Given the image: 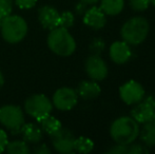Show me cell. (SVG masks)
I'll return each instance as SVG.
<instances>
[{
    "label": "cell",
    "mask_w": 155,
    "mask_h": 154,
    "mask_svg": "<svg viewBox=\"0 0 155 154\" xmlns=\"http://www.w3.org/2000/svg\"><path fill=\"white\" fill-rule=\"evenodd\" d=\"M139 129V123L132 116H121L112 123L110 135L115 144L129 145L138 137Z\"/></svg>",
    "instance_id": "obj_1"
},
{
    "label": "cell",
    "mask_w": 155,
    "mask_h": 154,
    "mask_svg": "<svg viewBox=\"0 0 155 154\" xmlns=\"http://www.w3.org/2000/svg\"><path fill=\"white\" fill-rule=\"evenodd\" d=\"M149 32V21L143 16H136L128 19L124 23L120 29V36L128 44L138 45L146 40Z\"/></svg>",
    "instance_id": "obj_2"
},
{
    "label": "cell",
    "mask_w": 155,
    "mask_h": 154,
    "mask_svg": "<svg viewBox=\"0 0 155 154\" xmlns=\"http://www.w3.org/2000/svg\"><path fill=\"white\" fill-rule=\"evenodd\" d=\"M48 45L50 50L56 55L67 57L75 52L76 42L69 30L61 27H57L51 30L48 36Z\"/></svg>",
    "instance_id": "obj_3"
},
{
    "label": "cell",
    "mask_w": 155,
    "mask_h": 154,
    "mask_svg": "<svg viewBox=\"0 0 155 154\" xmlns=\"http://www.w3.org/2000/svg\"><path fill=\"white\" fill-rule=\"evenodd\" d=\"M1 34L8 43H17L27 36L28 25L22 17L18 15H10L1 21Z\"/></svg>",
    "instance_id": "obj_4"
},
{
    "label": "cell",
    "mask_w": 155,
    "mask_h": 154,
    "mask_svg": "<svg viewBox=\"0 0 155 154\" xmlns=\"http://www.w3.org/2000/svg\"><path fill=\"white\" fill-rule=\"evenodd\" d=\"M25 109L30 116L40 121L43 117L51 114L53 105H52V101L45 95L35 94L30 96L25 100Z\"/></svg>",
    "instance_id": "obj_5"
},
{
    "label": "cell",
    "mask_w": 155,
    "mask_h": 154,
    "mask_svg": "<svg viewBox=\"0 0 155 154\" xmlns=\"http://www.w3.org/2000/svg\"><path fill=\"white\" fill-rule=\"evenodd\" d=\"M0 123L10 129L12 133H20L21 127L25 123L22 110L17 106L6 105L0 108Z\"/></svg>",
    "instance_id": "obj_6"
},
{
    "label": "cell",
    "mask_w": 155,
    "mask_h": 154,
    "mask_svg": "<svg viewBox=\"0 0 155 154\" xmlns=\"http://www.w3.org/2000/svg\"><path fill=\"white\" fill-rule=\"evenodd\" d=\"M155 113V95H149L139 103H135L131 110V116L138 123L153 120Z\"/></svg>",
    "instance_id": "obj_7"
},
{
    "label": "cell",
    "mask_w": 155,
    "mask_h": 154,
    "mask_svg": "<svg viewBox=\"0 0 155 154\" xmlns=\"http://www.w3.org/2000/svg\"><path fill=\"white\" fill-rule=\"evenodd\" d=\"M145 95V89L136 80H129L119 88L120 99L129 106H134L135 103L143 100Z\"/></svg>",
    "instance_id": "obj_8"
},
{
    "label": "cell",
    "mask_w": 155,
    "mask_h": 154,
    "mask_svg": "<svg viewBox=\"0 0 155 154\" xmlns=\"http://www.w3.org/2000/svg\"><path fill=\"white\" fill-rule=\"evenodd\" d=\"M77 92L71 88H67V87L58 89L53 95V105L61 111L72 110L77 105Z\"/></svg>",
    "instance_id": "obj_9"
},
{
    "label": "cell",
    "mask_w": 155,
    "mask_h": 154,
    "mask_svg": "<svg viewBox=\"0 0 155 154\" xmlns=\"http://www.w3.org/2000/svg\"><path fill=\"white\" fill-rule=\"evenodd\" d=\"M84 69L88 76L95 81H101L108 76V66L99 55L92 54L86 60Z\"/></svg>",
    "instance_id": "obj_10"
},
{
    "label": "cell",
    "mask_w": 155,
    "mask_h": 154,
    "mask_svg": "<svg viewBox=\"0 0 155 154\" xmlns=\"http://www.w3.org/2000/svg\"><path fill=\"white\" fill-rule=\"evenodd\" d=\"M51 140L57 152L69 154L74 151L75 137H74L73 133L69 129L61 127L55 134L51 135Z\"/></svg>",
    "instance_id": "obj_11"
},
{
    "label": "cell",
    "mask_w": 155,
    "mask_h": 154,
    "mask_svg": "<svg viewBox=\"0 0 155 154\" xmlns=\"http://www.w3.org/2000/svg\"><path fill=\"white\" fill-rule=\"evenodd\" d=\"M109 55L114 64H124L128 62L132 57V51H131L130 44H128L126 41H115L110 45Z\"/></svg>",
    "instance_id": "obj_12"
},
{
    "label": "cell",
    "mask_w": 155,
    "mask_h": 154,
    "mask_svg": "<svg viewBox=\"0 0 155 154\" xmlns=\"http://www.w3.org/2000/svg\"><path fill=\"white\" fill-rule=\"evenodd\" d=\"M59 18L58 11L51 5H45L38 11V20L45 29L53 30L59 27Z\"/></svg>",
    "instance_id": "obj_13"
},
{
    "label": "cell",
    "mask_w": 155,
    "mask_h": 154,
    "mask_svg": "<svg viewBox=\"0 0 155 154\" xmlns=\"http://www.w3.org/2000/svg\"><path fill=\"white\" fill-rule=\"evenodd\" d=\"M84 23L91 29L100 30L104 28L107 23L106 14L101 8L95 5L90 8H87L84 14Z\"/></svg>",
    "instance_id": "obj_14"
},
{
    "label": "cell",
    "mask_w": 155,
    "mask_h": 154,
    "mask_svg": "<svg viewBox=\"0 0 155 154\" xmlns=\"http://www.w3.org/2000/svg\"><path fill=\"white\" fill-rule=\"evenodd\" d=\"M76 92H77L78 96H80L82 99L90 100V99L97 98L99 96L101 93V89L95 80H84L78 84Z\"/></svg>",
    "instance_id": "obj_15"
},
{
    "label": "cell",
    "mask_w": 155,
    "mask_h": 154,
    "mask_svg": "<svg viewBox=\"0 0 155 154\" xmlns=\"http://www.w3.org/2000/svg\"><path fill=\"white\" fill-rule=\"evenodd\" d=\"M20 133L22 134L23 140L30 144H37L42 138V130L35 123H23Z\"/></svg>",
    "instance_id": "obj_16"
},
{
    "label": "cell",
    "mask_w": 155,
    "mask_h": 154,
    "mask_svg": "<svg viewBox=\"0 0 155 154\" xmlns=\"http://www.w3.org/2000/svg\"><path fill=\"white\" fill-rule=\"evenodd\" d=\"M140 140L147 148L155 147V123L153 120L143 123L141 129H139Z\"/></svg>",
    "instance_id": "obj_17"
},
{
    "label": "cell",
    "mask_w": 155,
    "mask_h": 154,
    "mask_svg": "<svg viewBox=\"0 0 155 154\" xmlns=\"http://www.w3.org/2000/svg\"><path fill=\"white\" fill-rule=\"evenodd\" d=\"M99 8L109 16H116L123 12L124 8V0H99Z\"/></svg>",
    "instance_id": "obj_18"
},
{
    "label": "cell",
    "mask_w": 155,
    "mask_h": 154,
    "mask_svg": "<svg viewBox=\"0 0 155 154\" xmlns=\"http://www.w3.org/2000/svg\"><path fill=\"white\" fill-rule=\"evenodd\" d=\"M39 123H40V125H41L40 128H41V130H42V132H45V133L49 134L50 136L55 134L56 132L62 127L61 123H60L56 117L51 116V115L43 117Z\"/></svg>",
    "instance_id": "obj_19"
},
{
    "label": "cell",
    "mask_w": 155,
    "mask_h": 154,
    "mask_svg": "<svg viewBox=\"0 0 155 154\" xmlns=\"http://www.w3.org/2000/svg\"><path fill=\"white\" fill-rule=\"evenodd\" d=\"M94 149V143L92 139L86 136H79L74 140V150L78 153L87 154L92 152Z\"/></svg>",
    "instance_id": "obj_20"
},
{
    "label": "cell",
    "mask_w": 155,
    "mask_h": 154,
    "mask_svg": "<svg viewBox=\"0 0 155 154\" xmlns=\"http://www.w3.org/2000/svg\"><path fill=\"white\" fill-rule=\"evenodd\" d=\"M6 152L10 154H28L30 153V149L27 142L25 140H14L8 143L5 148Z\"/></svg>",
    "instance_id": "obj_21"
},
{
    "label": "cell",
    "mask_w": 155,
    "mask_h": 154,
    "mask_svg": "<svg viewBox=\"0 0 155 154\" xmlns=\"http://www.w3.org/2000/svg\"><path fill=\"white\" fill-rule=\"evenodd\" d=\"M74 22H75V17H74L73 13L67 11V12H63L62 14L60 15L59 27L69 30L70 28H72L74 25Z\"/></svg>",
    "instance_id": "obj_22"
},
{
    "label": "cell",
    "mask_w": 155,
    "mask_h": 154,
    "mask_svg": "<svg viewBox=\"0 0 155 154\" xmlns=\"http://www.w3.org/2000/svg\"><path fill=\"white\" fill-rule=\"evenodd\" d=\"M13 10V0H0V25L5 17L10 16Z\"/></svg>",
    "instance_id": "obj_23"
},
{
    "label": "cell",
    "mask_w": 155,
    "mask_h": 154,
    "mask_svg": "<svg viewBox=\"0 0 155 154\" xmlns=\"http://www.w3.org/2000/svg\"><path fill=\"white\" fill-rule=\"evenodd\" d=\"M129 3L134 12H143L149 8L151 1L150 0H130Z\"/></svg>",
    "instance_id": "obj_24"
},
{
    "label": "cell",
    "mask_w": 155,
    "mask_h": 154,
    "mask_svg": "<svg viewBox=\"0 0 155 154\" xmlns=\"http://www.w3.org/2000/svg\"><path fill=\"white\" fill-rule=\"evenodd\" d=\"M148 153V149L145 145L140 144H129L127 146V154H143Z\"/></svg>",
    "instance_id": "obj_25"
},
{
    "label": "cell",
    "mask_w": 155,
    "mask_h": 154,
    "mask_svg": "<svg viewBox=\"0 0 155 154\" xmlns=\"http://www.w3.org/2000/svg\"><path fill=\"white\" fill-rule=\"evenodd\" d=\"M104 50V41L100 38H95L90 43V51L92 54L95 55H100L102 51Z\"/></svg>",
    "instance_id": "obj_26"
},
{
    "label": "cell",
    "mask_w": 155,
    "mask_h": 154,
    "mask_svg": "<svg viewBox=\"0 0 155 154\" xmlns=\"http://www.w3.org/2000/svg\"><path fill=\"white\" fill-rule=\"evenodd\" d=\"M127 146L128 145H120L116 144L115 146H113L110 150L107 151V153L111 154H127Z\"/></svg>",
    "instance_id": "obj_27"
},
{
    "label": "cell",
    "mask_w": 155,
    "mask_h": 154,
    "mask_svg": "<svg viewBox=\"0 0 155 154\" xmlns=\"http://www.w3.org/2000/svg\"><path fill=\"white\" fill-rule=\"evenodd\" d=\"M15 2L20 8L28 10V8H32L33 6H35L37 0H15Z\"/></svg>",
    "instance_id": "obj_28"
},
{
    "label": "cell",
    "mask_w": 155,
    "mask_h": 154,
    "mask_svg": "<svg viewBox=\"0 0 155 154\" xmlns=\"http://www.w3.org/2000/svg\"><path fill=\"white\" fill-rule=\"evenodd\" d=\"M8 143V134H6L3 130L0 129V153L5 150Z\"/></svg>",
    "instance_id": "obj_29"
},
{
    "label": "cell",
    "mask_w": 155,
    "mask_h": 154,
    "mask_svg": "<svg viewBox=\"0 0 155 154\" xmlns=\"http://www.w3.org/2000/svg\"><path fill=\"white\" fill-rule=\"evenodd\" d=\"M34 152L38 153V154H48V153H50V150L47 147V145L43 144V145H39V146H37L36 148L34 149Z\"/></svg>",
    "instance_id": "obj_30"
},
{
    "label": "cell",
    "mask_w": 155,
    "mask_h": 154,
    "mask_svg": "<svg viewBox=\"0 0 155 154\" xmlns=\"http://www.w3.org/2000/svg\"><path fill=\"white\" fill-rule=\"evenodd\" d=\"M87 5H88V4L80 1V3L76 5V11L78 12V14H84V12L87 11Z\"/></svg>",
    "instance_id": "obj_31"
},
{
    "label": "cell",
    "mask_w": 155,
    "mask_h": 154,
    "mask_svg": "<svg viewBox=\"0 0 155 154\" xmlns=\"http://www.w3.org/2000/svg\"><path fill=\"white\" fill-rule=\"evenodd\" d=\"M81 2H84L86 4H90V5H93V4L97 3L99 0H80Z\"/></svg>",
    "instance_id": "obj_32"
},
{
    "label": "cell",
    "mask_w": 155,
    "mask_h": 154,
    "mask_svg": "<svg viewBox=\"0 0 155 154\" xmlns=\"http://www.w3.org/2000/svg\"><path fill=\"white\" fill-rule=\"evenodd\" d=\"M3 81H4V79H3V75H2L1 71H0V89H1V87L3 86Z\"/></svg>",
    "instance_id": "obj_33"
},
{
    "label": "cell",
    "mask_w": 155,
    "mask_h": 154,
    "mask_svg": "<svg viewBox=\"0 0 155 154\" xmlns=\"http://www.w3.org/2000/svg\"><path fill=\"white\" fill-rule=\"evenodd\" d=\"M150 1H151V3L155 6V0H150Z\"/></svg>",
    "instance_id": "obj_34"
},
{
    "label": "cell",
    "mask_w": 155,
    "mask_h": 154,
    "mask_svg": "<svg viewBox=\"0 0 155 154\" xmlns=\"http://www.w3.org/2000/svg\"><path fill=\"white\" fill-rule=\"evenodd\" d=\"M153 121H154V123H155V113H154V116H153Z\"/></svg>",
    "instance_id": "obj_35"
}]
</instances>
